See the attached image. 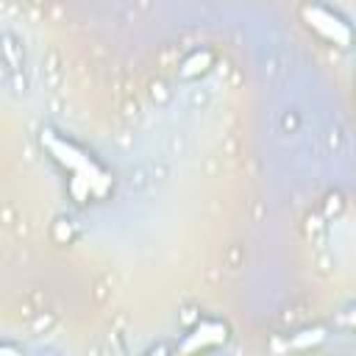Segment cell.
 Listing matches in <instances>:
<instances>
[{"mask_svg": "<svg viewBox=\"0 0 356 356\" xmlns=\"http://www.w3.org/2000/svg\"><path fill=\"white\" fill-rule=\"evenodd\" d=\"M42 147L70 175V195L75 200H89V197H106L108 195L111 175L78 142H72V139H67L56 131H42Z\"/></svg>", "mask_w": 356, "mask_h": 356, "instance_id": "cell-1", "label": "cell"}, {"mask_svg": "<svg viewBox=\"0 0 356 356\" xmlns=\"http://www.w3.org/2000/svg\"><path fill=\"white\" fill-rule=\"evenodd\" d=\"M300 14H303V22L320 39H325V42H331L337 47H348L350 44V25L337 11H331V8L320 6V3H306Z\"/></svg>", "mask_w": 356, "mask_h": 356, "instance_id": "cell-2", "label": "cell"}, {"mask_svg": "<svg viewBox=\"0 0 356 356\" xmlns=\"http://www.w3.org/2000/svg\"><path fill=\"white\" fill-rule=\"evenodd\" d=\"M228 339V325L220 323V320H200L189 334L186 339L178 345V350L189 353V350H203V348H217Z\"/></svg>", "mask_w": 356, "mask_h": 356, "instance_id": "cell-3", "label": "cell"}, {"mask_svg": "<svg viewBox=\"0 0 356 356\" xmlns=\"http://www.w3.org/2000/svg\"><path fill=\"white\" fill-rule=\"evenodd\" d=\"M209 64H211V53L209 50H195L184 64H181V75H186V78H192V75H200V72H206L209 70Z\"/></svg>", "mask_w": 356, "mask_h": 356, "instance_id": "cell-4", "label": "cell"}]
</instances>
